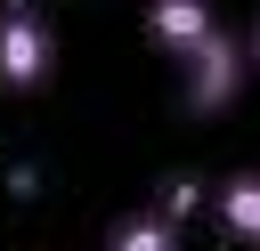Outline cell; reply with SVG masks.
<instances>
[{
    "mask_svg": "<svg viewBox=\"0 0 260 251\" xmlns=\"http://www.w3.org/2000/svg\"><path fill=\"white\" fill-rule=\"evenodd\" d=\"M179 65H187V105H195V113H228V105H236V89H244V65H252V57H244V40L203 32Z\"/></svg>",
    "mask_w": 260,
    "mask_h": 251,
    "instance_id": "1",
    "label": "cell"
},
{
    "mask_svg": "<svg viewBox=\"0 0 260 251\" xmlns=\"http://www.w3.org/2000/svg\"><path fill=\"white\" fill-rule=\"evenodd\" d=\"M49 57H57L49 24H41L24 0L0 8V89H41V81H49Z\"/></svg>",
    "mask_w": 260,
    "mask_h": 251,
    "instance_id": "2",
    "label": "cell"
},
{
    "mask_svg": "<svg viewBox=\"0 0 260 251\" xmlns=\"http://www.w3.org/2000/svg\"><path fill=\"white\" fill-rule=\"evenodd\" d=\"M146 32H154L171 57H187L203 32H219V16H211V0H146Z\"/></svg>",
    "mask_w": 260,
    "mask_h": 251,
    "instance_id": "3",
    "label": "cell"
},
{
    "mask_svg": "<svg viewBox=\"0 0 260 251\" xmlns=\"http://www.w3.org/2000/svg\"><path fill=\"white\" fill-rule=\"evenodd\" d=\"M211 202H219V227H228V235L260 243V178H252V170H244V178H228Z\"/></svg>",
    "mask_w": 260,
    "mask_h": 251,
    "instance_id": "4",
    "label": "cell"
},
{
    "mask_svg": "<svg viewBox=\"0 0 260 251\" xmlns=\"http://www.w3.org/2000/svg\"><path fill=\"white\" fill-rule=\"evenodd\" d=\"M106 251H179V219L171 211H138L106 235Z\"/></svg>",
    "mask_w": 260,
    "mask_h": 251,
    "instance_id": "5",
    "label": "cell"
},
{
    "mask_svg": "<svg viewBox=\"0 0 260 251\" xmlns=\"http://www.w3.org/2000/svg\"><path fill=\"white\" fill-rule=\"evenodd\" d=\"M195 202H203V186H195V178H171V186H162V211H171V219H187Z\"/></svg>",
    "mask_w": 260,
    "mask_h": 251,
    "instance_id": "6",
    "label": "cell"
},
{
    "mask_svg": "<svg viewBox=\"0 0 260 251\" xmlns=\"http://www.w3.org/2000/svg\"><path fill=\"white\" fill-rule=\"evenodd\" d=\"M244 57H252V65H260V24H252V40H244Z\"/></svg>",
    "mask_w": 260,
    "mask_h": 251,
    "instance_id": "7",
    "label": "cell"
}]
</instances>
